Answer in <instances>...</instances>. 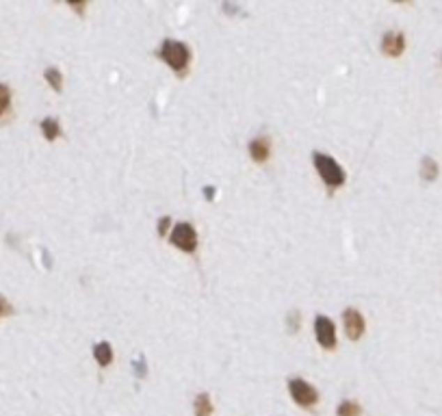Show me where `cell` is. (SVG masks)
<instances>
[{"mask_svg": "<svg viewBox=\"0 0 442 416\" xmlns=\"http://www.w3.org/2000/svg\"><path fill=\"white\" fill-rule=\"evenodd\" d=\"M312 163H314L317 174L321 176V180H323L330 189H338V187L345 185V169L340 167L330 154L314 152Z\"/></svg>", "mask_w": 442, "mask_h": 416, "instance_id": "6da1fadb", "label": "cell"}, {"mask_svg": "<svg viewBox=\"0 0 442 416\" xmlns=\"http://www.w3.org/2000/svg\"><path fill=\"white\" fill-rule=\"evenodd\" d=\"M158 56L163 59V61L178 74H183L189 68L191 61V50L187 44L183 42H176V39H165L163 46L158 50Z\"/></svg>", "mask_w": 442, "mask_h": 416, "instance_id": "7a4b0ae2", "label": "cell"}, {"mask_svg": "<svg viewBox=\"0 0 442 416\" xmlns=\"http://www.w3.org/2000/svg\"><path fill=\"white\" fill-rule=\"evenodd\" d=\"M289 392L297 406L301 408H314L319 403V392L314 386H310L306 380L301 378H293L289 380Z\"/></svg>", "mask_w": 442, "mask_h": 416, "instance_id": "3957f363", "label": "cell"}, {"mask_svg": "<svg viewBox=\"0 0 442 416\" xmlns=\"http://www.w3.org/2000/svg\"><path fill=\"white\" fill-rule=\"evenodd\" d=\"M169 243L180 252L193 254L197 249V232L191 224H176L169 234Z\"/></svg>", "mask_w": 442, "mask_h": 416, "instance_id": "277c9868", "label": "cell"}, {"mask_svg": "<svg viewBox=\"0 0 442 416\" xmlns=\"http://www.w3.org/2000/svg\"><path fill=\"white\" fill-rule=\"evenodd\" d=\"M314 336H317V343L323 347V349H334L336 347V328L334 321L330 316L319 314L314 319Z\"/></svg>", "mask_w": 442, "mask_h": 416, "instance_id": "5b68a950", "label": "cell"}, {"mask_svg": "<svg viewBox=\"0 0 442 416\" xmlns=\"http://www.w3.org/2000/svg\"><path fill=\"white\" fill-rule=\"evenodd\" d=\"M343 321H345V332L351 341H360L365 334V316L360 314L356 308H347L343 314Z\"/></svg>", "mask_w": 442, "mask_h": 416, "instance_id": "8992f818", "label": "cell"}, {"mask_svg": "<svg viewBox=\"0 0 442 416\" xmlns=\"http://www.w3.org/2000/svg\"><path fill=\"white\" fill-rule=\"evenodd\" d=\"M406 48V37L404 33H386L384 39H381V52H384L386 56H399L401 52H404Z\"/></svg>", "mask_w": 442, "mask_h": 416, "instance_id": "52a82bcc", "label": "cell"}, {"mask_svg": "<svg viewBox=\"0 0 442 416\" xmlns=\"http://www.w3.org/2000/svg\"><path fill=\"white\" fill-rule=\"evenodd\" d=\"M250 156L254 163H267L271 156V141L269 137H256L250 144Z\"/></svg>", "mask_w": 442, "mask_h": 416, "instance_id": "ba28073f", "label": "cell"}, {"mask_svg": "<svg viewBox=\"0 0 442 416\" xmlns=\"http://www.w3.org/2000/svg\"><path fill=\"white\" fill-rule=\"evenodd\" d=\"M93 358L100 367H109L113 362V347L109 343H98L93 347Z\"/></svg>", "mask_w": 442, "mask_h": 416, "instance_id": "9c48e42d", "label": "cell"}, {"mask_svg": "<svg viewBox=\"0 0 442 416\" xmlns=\"http://www.w3.org/2000/svg\"><path fill=\"white\" fill-rule=\"evenodd\" d=\"M436 176H438V163L432 156H425L423 161H420V178L432 183V180H436Z\"/></svg>", "mask_w": 442, "mask_h": 416, "instance_id": "30bf717a", "label": "cell"}, {"mask_svg": "<svg viewBox=\"0 0 442 416\" xmlns=\"http://www.w3.org/2000/svg\"><path fill=\"white\" fill-rule=\"evenodd\" d=\"M193 412H195V416H211L213 414V403H211V397H208L206 392L204 394H197V397H195Z\"/></svg>", "mask_w": 442, "mask_h": 416, "instance_id": "8fae6325", "label": "cell"}, {"mask_svg": "<svg viewBox=\"0 0 442 416\" xmlns=\"http://www.w3.org/2000/svg\"><path fill=\"white\" fill-rule=\"evenodd\" d=\"M42 134L48 139V141H54V139L61 134V126H59V122L54 120V117H46V120L42 122Z\"/></svg>", "mask_w": 442, "mask_h": 416, "instance_id": "7c38bea8", "label": "cell"}, {"mask_svg": "<svg viewBox=\"0 0 442 416\" xmlns=\"http://www.w3.org/2000/svg\"><path fill=\"white\" fill-rule=\"evenodd\" d=\"M44 78H46L48 85H50L54 91H61V87H63V74L59 72L56 68H48V70L44 72Z\"/></svg>", "mask_w": 442, "mask_h": 416, "instance_id": "4fadbf2b", "label": "cell"}, {"mask_svg": "<svg viewBox=\"0 0 442 416\" xmlns=\"http://www.w3.org/2000/svg\"><path fill=\"white\" fill-rule=\"evenodd\" d=\"M360 414H363V408L356 401H343L336 408V416H360Z\"/></svg>", "mask_w": 442, "mask_h": 416, "instance_id": "5bb4252c", "label": "cell"}, {"mask_svg": "<svg viewBox=\"0 0 442 416\" xmlns=\"http://www.w3.org/2000/svg\"><path fill=\"white\" fill-rule=\"evenodd\" d=\"M9 102H11V93H9V87L0 83V117H3L9 109Z\"/></svg>", "mask_w": 442, "mask_h": 416, "instance_id": "9a60e30c", "label": "cell"}, {"mask_svg": "<svg viewBox=\"0 0 442 416\" xmlns=\"http://www.w3.org/2000/svg\"><path fill=\"white\" fill-rule=\"evenodd\" d=\"M169 226H172V219H169V217H163V219L158 222V234H160V236H165V234H167V230H169Z\"/></svg>", "mask_w": 442, "mask_h": 416, "instance_id": "2e32d148", "label": "cell"}, {"mask_svg": "<svg viewBox=\"0 0 442 416\" xmlns=\"http://www.w3.org/2000/svg\"><path fill=\"white\" fill-rule=\"evenodd\" d=\"M146 371H148L146 360H144V358H142V360H137V364H135V373H137V378H146Z\"/></svg>", "mask_w": 442, "mask_h": 416, "instance_id": "e0dca14e", "label": "cell"}, {"mask_svg": "<svg viewBox=\"0 0 442 416\" xmlns=\"http://www.w3.org/2000/svg\"><path fill=\"white\" fill-rule=\"evenodd\" d=\"M289 328H291V332H297V328H299V312H291V316H289Z\"/></svg>", "mask_w": 442, "mask_h": 416, "instance_id": "ac0fdd59", "label": "cell"}, {"mask_svg": "<svg viewBox=\"0 0 442 416\" xmlns=\"http://www.w3.org/2000/svg\"><path fill=\"white\" fill-rule=\"evenodd\" d=\"M204 191H206V197H208V200H213V195H215V189H213V187H206Z\"/></svg>", "mask_w": 442, "mask_h": 416, "instance_id": "d6986e66", "label": "cell"}, {"mask_svg": "<svg viewBox=\"0 0 442 416\" xmlns=\"http://www.w3.org/2000/svg\"><path fill=\"white\" fill-rule=\"evenodd\" d=\"M0 312H3V302H0Z\"/></svg>", "mask_w": 442, "mask_h": 416, "instance_id": "ffe728a7", "label": "cell"}]
</instances>
